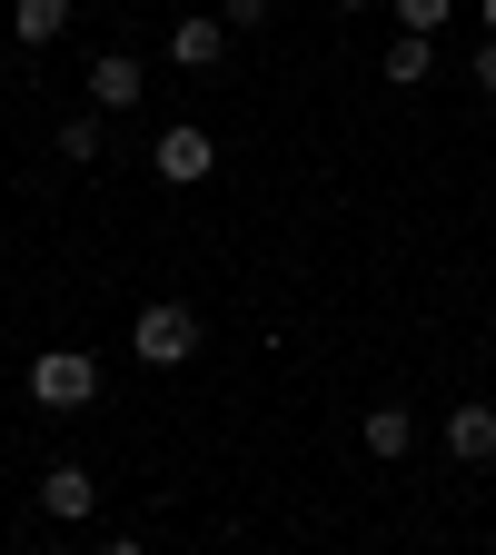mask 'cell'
<instances>
[{
  "instance_id": "6da1fadb",
  "label": "cell",
  "mask_w": 496,
  "mask_h": 555,
  "mask_svg": "<svg viewBox=\"0 0 496 555\" xmlns=\"http://www.w3.org/2000/svg\"><path fill=\"white\" fill-rule=\"evenodd\" d=\"M30 397H40V416H80L100 397V358L90 347H40L30 358Z\"/></svg>"
},
{
  "instance_id": "7a4b0ae2",
  "label": "cell",
  "mask_w": 496,
  "mask_h": 555,
  "mask_svg": "<svg viewBox=\"0 0 496 555\" xmlns=\"http://www.w3.org/2000/svg\"><path fill=\"white\" fill-rule=\"evenodd\" d=\"M129 347H139L150 367H179V358H199V308H189V298H150V308L129 318Z\"/></svg>"
},
{
  "instance_id": "3957f363",
  "label": "cell",
  "mask_w": 496,
  "mask_h": 555,
  "mask_svg": "<svg viewBox=\"0 0 496 555\" xmlns=\"http://www.w3.org/2000/svg\"><path fill=\"white\" fill-rule=\"evenodd\" d=\"M80 80H90V109H100V119H129L139 100H150V69H139L129 50H100V60L80 69Z\"/></svg>"
},
{
  "instance_id": "277c9868",
  "label": "cell",
  "mask_w": 496,
  "mask_h": 555,
  "mask_svg": "<svg viewBox=\"0 0 496 555\" xmlns=\"http://www.w3.org/2000/svg\"><path fill=\"white\" fill-rule=\"evenodd\" d=\"M150 169H160L169 189H199L208 169H219V139H208L199 119H179V129H160V150H150Z\"/></svg>"
},
{
  "instance_id": "5b68a950",
  "label": "cell",
  "mask_w": 496,
  "mask_h": 555,
  "mask_svg": "<svg viewBox=\"0 0 496 555\" xmlns=\"http://www.w3.org/2000/svg\"><path fill=\"white\" fill-rule=\"evenodd\" d=\"M169 60H179V69H219V60H229V21H219V11H189V21L169 30Z\"/></svg>"
},
{
  "instance_id": "8992f818",
  "label": "cell",
  "mask_w": 496,
  "mask_h": 555,
  "mask_svg": "<svg viewBox=\"0 0 496 555\" xmlns=\"http://www.w3.org/2000/svg\"><path fill=\"white\" fill-rule=\"evenodd\" d=\"M358 447H368V456H378V466H397V456H407V447H417V416H407V406H397V397H378V406H368V416H358Z\"/></svg>"
},
{
  "instance_id": "52a82bcc",
  "label": "cell",
  "mask_w": 496,
  "mask_h": 555,
  "mask_svg": "<svg viewBox=\"0 0 496 555\" xmlns=\"http://www.w3.org/2000/svg\"><path fill=\"white\" fill-rule=\"evenodd\" d=\"M447 456H457V466H496V406H486V397H467V406L447 416Z\"/></svg>"
},
{
  "instance_id": "ba28073f",
  "label": "cell",
  "mask_w": 496,
  "mask_h": 555,
  "mask_svg": "<svg viewBox=\"0 0 496 555\" xmlns=\"http://www.w3.org/2000/svg\"><path fill=\"white\" fill-rule=\"evenodd\" d=\"M40 506H50L60 526H80V516L100 506V476H90V466H40Z\"/></svg>"
},
{
  "instance_id": "9c48e42d",
  "label": "cell",
  "mask_w": 496,
  "mask_h": 555,
  "mask_svg": "<svg viewBox=\"0 0 496 555\" xmlns=\"http://www.w3.org/2000/svg\"><path fill=\"white\" fill-rule=\"evenodd\" d=\"M69 11H80V0H11V40L21 50H50L69 30Z\"/></svg>"
},
{
  "instance_id": "30bf717a",
  "label": "cell",
  "mask_w": 496,
  "mask_h": 555,
  "mask_svg": "<svg viewBox=\"0 0 496 555\" xmlns=\"http://www.w3.org/2000/svg\"><path fill=\"white\" fill-rule=\"evenodd\" d=\"M378 69H387V80H397V90H417V80H437V40H407V30H397Z\"/></svg>"
},
{
  "instance_id": "8fae6325",
  "label": "cell",
  "mask_w": 496,
  "mask_h": 555,
  "mask_svg": "<svg viewBox=\"0 0 496 555\" xmlns=\"http://www.w3.org/2000/svg\"><path fill=\"white\" fill-rule=\"evenodd\" d=\"M50 150H60L69 169H90V159L110 150V129H100V109H80V119H60V139H50Z\"/></svg>"
},
{
  "instance_id": "7c38bea8",
  "label": "cell",
  "mask_w": 496,
  "mask_h": 555,
  "mask_svg": "<svg viewBox=\"0 0 496 555\" xmlns=\"http://www.w3.org/2000/svg\"><path fill=\"white\" fill-rule=\"evenodd\" d=\"M387 11H397V30H407V40H437L457 0H387Z\"/></svg>"
},
{
  "instance_id": "4fadbf2b",
  "label": "cell",
  "mask_w": 496,
  "mask_h": 555,
  "mask_svg": "<svg viewBox=\"0 0 496 555\" xmlns=\"http://www.w3.org/2000/svg\"><path fill=\"white\" fill-rule=\"evenodd\" d=\"M219 21H229V30H258V21H268V0H219Z\"/></svg>"
},
{
  "instance_id": "5bb4252c",
  "label": "cell",
  "mask_w": 496,
  "mask_h": 555,
  "mask_svg": "<svg viewBox=\"0 0 496 555\" xmlns=\"http://www.w3.org/2000/svg\"><path fill=\"white\" fill-rule=\"evenodd\" d=\"M467 80H476V90H486V100H496V40H486V50H476V69H467Z\"/></svg>"
},
{
  "instance_id": "9a60e30c",
  "label": "cell",
  "mask_w": 496,
  "mask_h": 555,
  "mask_svg": "<svg viewBox=\"0 0 496 555\" xmlns=\"http://www.w3.org/2000/svg\"><path fill=\"white\" fill-rule=\"evenodd\" d=\"M100 555H150V545H139V535H119V545H100Z\"/></svg>"
},
{
  "instance_id": "2e32d148",
  "label": "cell",
  "mask_w": 496,
  "mask_h": 555,
  "mask_svg": "<svg viewBox=\"0 0 496 555\" xmlns=\"http://www.w3.org/2000/svg\"><path fill=\"white\" fill-rule=\"evenodd\" d=\"M476 21H486V40H496V0H476Z\"/></svg>"
},
{
  "instance_id": "e0dca14e",
  "label": "cell",
  "mask_w": 496,
  "mask_h": 555,
  "mask_svg": "<svg viewBox=\"0 0 496 555\" xmlns=\"http://www.w3.org/2000/svg\"><path fill=\"white\" fill-rule=\"evenodd\" d=\"M338 11H368V0H338Z\"/></svg>"
},
{
  "instance_id": "ac0fdd59",
  "label": "cell",
  "mask_w": 496,
  "mask_h": 555,
  "mask_svg": "<svg viewBox=\"0 0 496 555\" xmlns=\"http://www.w3.org/2000/svg\"><path fill=\"white\" fill-rule=\"evenodd\" d=\"M60 555H69V545H60Z\"/></svg>"
}]
</instances>
